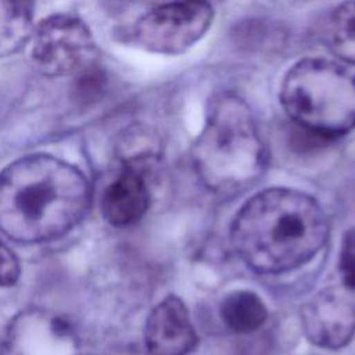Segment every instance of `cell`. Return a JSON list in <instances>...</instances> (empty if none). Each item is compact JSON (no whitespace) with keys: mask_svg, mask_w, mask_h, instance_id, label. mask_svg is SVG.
<instances>
[{"mask_svg":"<svg viewBox=\"0 0 355 355\" xmlns=\"http://www.w3.org/2000/svg\"><path fill=\"white\" fill-rule=\"evenodd\" d=\"M196 343L189 309L179 297L171 294L153 308L144 327L148 355H187Z\"/></svg>","mask_w":355,"mask_h":355,"instance_id":"obj_8","label":"cell"},{"mask_svg":"<svg viewBox=\"0 0 355 355\" xmlns=\"http://www.w3.org/2000/svg\"><path fill=\"white\" fill-rule=\"evenodd\" d=\"M118 154L123 166L144 172V166L157 162L162 155V141L158 133L143 123L125 129L118 143Z\"/></svg>","mask_w":355,"mask_h":355,"instance_id":"obj_12","label":"cell"},{"mask_svg":"<svg viewBox=\"0 0 355 355\" xmlns=\"http://www.w3.org/2000/svg\"><path fill=\"white\" fill-rule=\"evenodd\" d=\"M21 275V266L14 251L0 239V287L14 286Z\"/></svg>","mask_w":355,"mask_h":355,"instance_id":"obj_16","label":"cell"},{"mask_svg":"<svg viewBox=\"0 0 355 355\" xmlns=\"http://www.w3.org/2000/svg\"><path fill=\"white\" fill-rule=\"evenodd\" d=\"M279 98L286 115L319 139L355 129V75L331 60L297 61L283 76Z\"/></svg>","mask_w":355,"mask_h":355,"instance_id":"obj_4","label":"cell"},{"mask_svg":"<svg viewBox=\"0 0 355 355\" xmlns=\"http://www.w3.org/2000/svg\"><path fill=\"white\" fill-rule=\"evenodd\" d=\"M31 3L0 1V57L18 51L33 33Z\"/></svg>","mask_w":355,"mask_h":355,"instance_id":"obj_13","label":"cell"},{"mask_svg":"<svg viewBox=\"0 0 355 355\" xmlns=\"http://www.w3.org/2000/svg\"><path fill=\"white\" fill-rule=\"evenodd\" d=\"M194 171L202 184L220 196L254 186L268 164L254 114L244 98L222 93L209 104L202 130L191 146Z\"/></svg>","mask_w":355,"mask_h":355,"instance_id":"obj_3","label":"cell"},{"mask_svg":"<svg viewBox=\"0 0 355 355\" xmlns=\"http://www.w3.org/2000/svg\"><path fill=\"white\" fill-rule=\"evenodd\" d=\"M31 43V61L43 75H80L96 67V42L87 25L78 17H47L33 29Z\"/></svg>","mask_w":355,"mask_h":355,"instance_id":"obj_5","label":"cell"},{"mask_svg":"<svg viewBox=\"0 0 355 355\" xmlns=\"http://www.w3.org/2000/svg\"><path fill=\"white\" fill-rule=\"evenodd\" d=\"M89 204L86 176L57 157L25 155L0 172V232L14 241L58 239L83 219Z\"/></svg>","mask_w":355,"mask_h":355,"instance_id":"obj_2","label":"cell"},{"mask_svg":"<svg viewBox=\"0 0 355 355\" xmlns=\"http://www.w3.org/2000/svg\"><path fill=\"white\" fill-rule=\"evenodd\" d=\"M71 344L67 326L39 312L24 313L10 327L7 355H60ZM68 351V349H67Z\"/></svg>","mask_w":355,"mask_h":355,"instance_id":"obj_10","label":"cell"},{"mask_svg":"<svg viewBox=\"0 0 355 355\" xmlns=\"http://www.w3.org/2000/svg\"><path fill=\"white\" fill-rule=\"evenodd\" d=\"M214 14L212 6L207 1L158 4L135 22L132 39L150 53L182 54L208 32Z\"/></svg>","mask_w":355,"mask_h":355,"instance_id":"obj_6","label":"cell"},{"mask_svg":"<svg viewBox=\"0 0 355 355\" xmlns=\"http://www.w3.org/2000/svg\"><path fill=\"white\" fill-rule=\"evenodd\" d=\"M309 343L324 349L345 347L355 334V295L344 286L322 288L300 311Z\"/></svg>","mask_w":355,"mask_h":355,"instance_id":"obj_7","label":"cell"},{"mask_svg":"<svg viewBox=\"0 0 355 355\" xmlns=\"http://www.w3.org/2000/svg\"><path fill=\"white\" fill-rule=\"evenodd\" d=\"M150 207V190L144 172L123 166L105 187L101 197V214L115 227L137 223Z\"/></svg>","mask_w":355,"mask_h":355,"instance_id":"obj_9","label":"cell"},{"mask_svg":"<svg viewBox=\"0 0 355 355\" xmlns=\"http://www.w3.org/2000/svg\"><path fill=\"white\" fill-rule=\"evenodd\" d=\"M220 316L225 324L241 334L258 330L268 318V309L255 293L236 290L229 293L220 304Z\"/></svg>","mask_w":355,"mask_h":355,"instance_id":"obj_11","label":"cell"},{"mask_svg":"<svg viewBox=\"0 0 355 355\" xmlns=\"http://www.w3.org/2000/svg\"><path fill=\"white\" fill-rule=\"evenodd\" d=\"M329 219L309 194L269 187L247 200L230 225L239 258L259 275H280L312 261L329 239Z\"/></svg>","mask_w":355,"mask_h":355,"instance_id":"obj_1","label":"cell"},{"mask_svg":"<svg viewBox=\"0 0 355 355\" xmlns=\"http://www.w3.org/2000/svg\"><path fill=\"white\" fill-rule=\"evenodd\" d=\"M324 37L338 60L355 65V1L341 3L331 11Z\"/></svg>","mask_w":355,"mask_h":355,"instance_id":"obj_14","label":"cell"},{"mask_svg":"<svg viewBox=\"0 0 355 355\" xmlns=\"http://www.w3.org/2000/svg\"><path fill=\"white\" fill-rule=\"evenodd\" d=\"M338 270L347 290L355 293V227L347 229L341 239L338 254Z\"/></svg>","mask_w":355,"mask_h":355,"instance_id":"obj_15","label":"cell"}]
</instances>
